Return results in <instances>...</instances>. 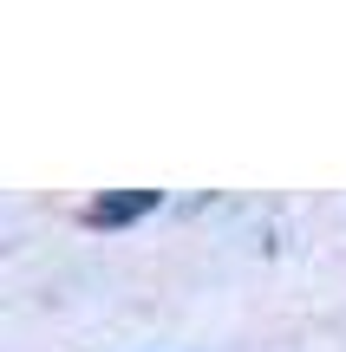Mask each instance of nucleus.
I'll use <instances>...</instances> for the list:
<instances>
[{
	"instance_id": "nucleus-1",
	"label": "nucleus",
	"mask_w": 346,
	"mask_h": 352,
	"mask_svg": "<svg viewBox=\"0 0 346 352\" xmlns=\"http://www.w3.org/2000/svg\"><path fill=\"white\" fill-rule=\"evenodd\" d=\"M151 209H157V189H118V196L85 202V228H125V222H138Z\"/></svg>"
}]
</instances>
